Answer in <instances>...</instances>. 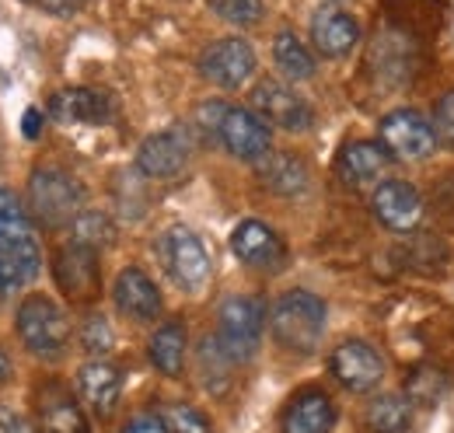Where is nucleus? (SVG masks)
<instances>
[{"mask_svg":"<svg viewBox=\"0 0 454 433\" xmlns=\"http://www.w3.org/2000/svg\"><path fill=\"white\" fill-rule=\"evenodd\" d=\"M325 301L311 290H286L270 308V332L290 353H315L325 335Z\"/></svg>","mask_w":454,"mask_h":433,"instance_id":"f257e3e1","label":"nucleus"},{"mask_svg":"<svg viewBox=\"0 0 454 433\" xmlns=\"http://www.w3.org/2000/svg\"><path fill=\"white\" fill-rule=\"evenodd\" d=\"M262 328H266V308L248 294L227 297L217 311V342L231 357V364H248L255 357L262 342Z\"/></svg>","mask_w":454,"mask_h":433,"instance_id":"f03ea898","label":"nucleus"},{"mask_svg":"<svg viewBox=\"0 0 454 433\" xmlns=\"http://www.w3.org/2000/svg\"><path fill=\"white\" fill-rule=\"evenodd\" d=\"M81 203H84V193L67 171H59V168L32 171V178H28V210L43 227L74 224L77 216L84 214Z\"/></svg>","mask_w":454,"mask_h":433,"instance_id":"7ed1b4c3","label":"nucleus"},{"mask_svg":"<svg viewBox=\"0 0 454 433\" xmlns=\"http://www.w3.org/2000/svg\"><path fill=\"white\" fill-rule=\"evenodd\" d=\"M14 322H18L21 342L35 357H43V360L63 357V350L70 342V325H67V315H63V308H59L57 301H50L43 294H32V297H25L18 304Z\"/></svg>","mask_w":454,"mask_h":433,"instance_id":"20e7f679","label":"nucleus"},{"mask_svg":"<svg viewBox=\"0 0 454 433\" xmlns=\"http://www.w3.org/2000/svg\"><path fill=\"white\" fill-rule=\"evenodd\" d=\"M437 130L416 108H392L378 122V144L395 161H430L437 154Z\"/></svg>","mask_w":454,"mask_h":433,"instance_id":"39448f33","label":"nucleus"},{"mask_svg":"<svg viewBox=\"0 0 454 433\" xmlns=\"http://www.w3.org/2000/svg\"><path fill=\"white\" fill-rule=\"evenodd\" d=\"M158 252H161V263H165V270H168L175 287H182L189 294L207 287V279H210V256H207L203 241L196 238V231L175 224V227H168L161 234Z\"/></svg>","mask_w":454,"mask_h":433,"instance_id":"423d86ee","label":"nucleus"},{"mask_svg":"<svg viewBox=\"0 0 454 433\" xmlns=\"http://www.w3.org/2000/svg\"><path fill=\"white\" fill-rule=\"evenodd\" d=\"M214 140L224 147L227 154H234L238 161H252V164H259L273 151V130H270V122L259 112L238 108V106H224L221 119H217Z\"/></svg>","mask_w":454,"mask_h":433,"instance_id":"0eeeda50","label":"nucleus"},{"mask_svg":"<svg viewBox=\"0 0 454 433\" xmlns=\"http://www.w3.org/2000/svg\"><path fill=\"white\" fill-rule=\"evenodd\" d=\"M252 112H259L270 126L286 130V133H308L315 126V108L308 106V98H301L290 84L273 81V77L252 88Z\"/></svg>","mask_w":454,"mask_h":433,"instance_id":"6e6552de","label":"nucleus"},{"mask_svg":"<svg viewBox=\"0 0 454 433\" xmlns=\"http://www.w3.org/2000/svg\"><path fill=\"white\" fill-rule=\"evenodd\" d=\"M329 371H333V378L340 381L346 391L364 395V391H374L381 384V378H385V360H381V353L371 342L346 339V342H340L333 350Z\"/></svg>","mask_w":454,"mask_h":433,"instance_id":"1a4fd4ad","label":"nucleus"},{"mask_svg":"<svg viewBox=\"0 0 454 433\" xmlns=\"http://www.w3.org/2000/svg\"><path fill=\"white\" fill-rule=\"evenodd\" d=\"M200 74L217 84V88H241L252 74H255V50L241 39V35H227L210 43L203 53H200Z\"/></svg>","mask_w":454,"mask_h":433,"instance_id":"9d476101","label":"nucleus"},{"mask_svg":"<svg viewBox=\"0 0 454 433\" xmlns=\"http://www.w3.org/2000/svg\"><path fill=\"white\" fill-rule=\"evenodd\" d=\"M231 252L248 266L259 272H277L286 266V245L284 238L262 224V220H241L231 231Z\"/></svg>","mask_w":454,"mask_h":433,"instance_id":"9b49d317","label":"nucleus"},{"mask_svg":"<svg viewBox=\"0 0 454 433\" xmlns=\"http://www.w3.org/2000/svg\"><path fill=\"white\" fill-rule=\"evenodd\" d=\"M53 276H57V287L77 304L84 301H95L98 297V252L88 248V245H63L53 259Z\"/></svg>","mask_w":454,"mask_h":433,"instance_id":"f8f14e48","label":"nucleus"},{"mask_svg":"<svg viewBox=\"0 0 454 433\" xmlns=\"http://www.w3.org/2000/svg\"><path fill=\"white\" fill-rule=\"evenodd\" d=\"M308 32H311L315 50L325 59H342V56L353 53V46L360 43V21L340 4H322L311 14Z\"/></svg>","mask_w":454,"mask_h":433,"instance_id":"ddd939ff","label":"nucleus"},{"mask_svg":"<svg viewBox=\"0 0 454 433\" xmlns=\"http://www.w3.org/2000/svg\"><path fill=\"white\" fill-rule=\"evenodd\" d=\"M416 70V46L405 32H381L371 46V74L381 88H405Z\"/></svg>","mask_w":454,"mask_h":433,"instance_id":"4468645a","label":"nucleus"},{"mask_svg":"<svg viewBox=\"0 0 454 433\" xmlns=\"http://www.w3.org/2000/svg\"><path fill=\"white\" fill-rule=\"evenodd\" d=\"M371 210H374V216H378L388 231L405 234V231L419 227V220H423V196H419L416 185H409V182H402V178H388V182H381V185L374 189Z\"/></svg>","mask_w":454,"mask_h":433,"instance_id":"2eb2a0df","label":"nucleus"},{"mask_svg":"<svg viewBox=\"0 0 454 433\" xmlns=\"http://www.w3.org/2000/svg\"><path fill=\"white\" fill-rule=\"evenodd\" d=\"M189 154H192V144L185 130H161L137 147V168L147 178H175L189 164Z\"/></svg>","mask_w":454,"mask_h":433,"instance_id":"dca6fc26","label":"nucleus"},{"mask_svg":"<svg viewBox=\"0 0 454 433\" xmlns=\"http://www.w3.org/2000/svg\"><path fill=\"white\" fill-rule=\"evenodd\" d=\"M113 301L115 308L126 319H133V322H154L161 315V290H158V283L144 270H137V266H126L115 276Z\"/></svg>","mask_w":454,"mask_h":433,"instance_id":"f3484780","label":"nucleus"},{"mask_svg":"<svg viewBox=\"0 0 454 433\" xmlns=\"http://www.w3.org/2000/svg\"><path fill=\"white\" fill-rule=\"evenodd\" d=\"M43 266V252L35 234L0 238V294H11L25 283H32Z\"/></svg>","mask_w":454,"mask_h":433,"instance_id":"a211bd4d","label":"nucleus"},{"mask_svg":"<svg viewBox=\"0 0 454 433\" xmlns=\"http://www.w3.org/2000/svg\"><path fill=\"white\" fill-rule=\"evenodd\" d=\"M50 115L63 126H102L113 115V102L95 88H67L53 95Z\"/></svg>","mask_w":454,"mask_h":433,"instance_id":"6ab92c4d","label":"nucleus"},{"mask_svg":"<svg viewBox=\"0 0 454 433\" xmlns=\"http://www.w3.org/2000/svg\"><path fill=\"white\" fill-rule=\"evenodd\" d=\"M336 423V405L322 388H304L290 398L284 413V433H329Z\"/></svg>","mask_w":454,"mask_h":433,"instance_id":"aec40b11","label":"nucleus"},{"mask_svg":"<svg viewBox=\"0 0 454 433\" xmlns=\"http://www.w3.org/2000/svg\"><path fill=\"white\" fill-rule=\"evenodd\" d=\"M39 433H88V416L74 402V395L59 384H50L39 391Z\"/></svg>","mask_w":454,"mask_h":433,"instance_id":"412c9836","label":"nucleus"},{"mask_svg":"<svg viewBox=\"0 0 454 433\" xmlns=\"http://www.w3.org/2000/svg\"><path fill=\"white\" fill-rule=\"evenodd\" d=\"M388 161L392 158L378 140H349V144H342L340 158H336V171L346 185H367V182L381 178Z\"/></svg>","mask_w":454,"mask_h":433,"instance_id":"4be33fe9","label":"nucleus"},{"mask_svg":"<svg viewBox=\"0 0 454 433\" xmlns=\"http://www.w3.org/2000/svg\"><path fill=\"white\" fill-rule=\"evenodd\" d=\"M77 388H81V398L98 416H109L115 409V402H119V395H122V374L109 360H88L77 371Z\"/></svg>","mask_w":454,"mask_h":433,"instance_id":"5701e85b","label":"nucleus"},{"mask_svg":"<svg viewBox=\"0 0 454 433\" xmlns=\"http://www.w3.org/2000/svg\"><path fill=\"white\" fill-rule=\"evenodd\" d=\"M255 171H259L262 185L280 193V196H304L308 185H311L308 164L301 161L297 154H290V151H270L262 161L255 164Z\"/></svg>","mask_w":454,"mask_h":433,"instance_id":"b1692460","label":"nucleus"},{"mask_svg":"<svg viewBox=\"0 0 454 433\" xmlns=\"http://www.w3.org/2000/svg\"><path fill=\"white\" fill-rule=\"evenodd\" d=\"M185 346H189L185 325L165 322L154 335H151L147 357H151V364H154L165 378H178V374H182V367H185Z\"/></svg>","mask_w":454,"mask_h":433,"instance_id":"393cba45","label":"nucleus"},{"mask_svg":"<svg viewBox=\"0 0 454 433\" xmlns=\"http://www.w3.org/2000/svg\"><path fill=\"white\" fill-rule=\"evenodd\" d=\"M273 59H277V67H280V74L290 77V81H311L315 77V70H318V63H315V53L290 32H277V39H273Z\"/></svg>","mask_w":454,"mask_h":433,"instance_id":"a878e982","label":"nucleus"},{"mask_svg":"<svg viewBox=\"0 0 454 433\" xmlns=\"http://www.w3.org/2000/svg\"><path fill=\"white\" fill-rule=\"evenodd\" d=\"M412 423V402L405 395H381L367 405L371 433H405Z\"/></svg>","mask_w":454,"mask_h":433,"instance_id":"bb28decb","label":"nucleus"},{"mask_svg":"<svg viewBox=\"0 0 454 433\" xmlns=\"http://www.w3.org/2000/svg\"><path fill=\"white\" fill-rule=\"evenodd\" d=\"M448 388H451V378L441 367H434V364H423V367L405 374V398L412 405H423V409L437 405L448 395Z\"/></svg>","mask_w":454,"mask_h":433,"instance_id":"cd10ccee","label":"nucleus"},{"mask_svg":"<svg viewBox=\"0 0 454 433\" xmlns=\"http://www.w3.org/2000/svg\"><path fill=\"white\" fill-rule=\"evenodd\" d=\"M200 374H203V384L210 388V391H224L227 388V374H231V357H227L224 350H221V342L217 339H203L200 342Z\"/></svg>","mask_w":454,"mask_h":433,"instance_id":"c85d7f7f","label":"nucleus"},{"mask_svg":"<svg viewBox=\"0 0 454 433\" xmlns=\"http://www.w3.org/2000/svg\"><path fill=\"white\" fill-rule=\"evenodd\" d=\"M207 7H210L221 21L234 25V28H252V25H259L262 14H266V4H262V0H207Z\"/></svg>","mask_w":454,"mask_h":433,"instance_id":"c756f323","label":"nucleus"},{"mask_svg":"<svg viewBox=\"0 0 454 433\" xmlns=\"http://www.w3.org/2000/svg\"><path fill=\"white\" fill-rule=\"evenodd\" d=\"M74 241H77V245H88V248H95V252H98L102 245H109V241H113V224H109V216L84 210V214L74 220Z\"/></svg>","mask_w":454,"mask_h":433,"instance_id":"7c9ffc66","label":"nucleus"},{"mask_svg":"<svg viewBox=\"0 0 454 433\" xmlns=\"http://www.w3.org/2000/svg\"><path fill=\"white\" fill-rule=\"evenodd\" d=\"M18 234H35L32 231V220L25 214L21 200L0 185V238H18Z\"/></svg>","mask_w":454,"mask_h":433,"instance_id":"2f4dec72","label":"nucleus"},{"mask_svg":"<svg viewBox=\"0 0 454 433\" xmlns=\"http://www.w3.org/2000/svg\"><path fill=\"white\" fill-rule=\"evenodd\" d=\"M161 416H165L171 433H214L210 420L200 409H192V405H168Z\"/></svg>","mask_w":454,"mask_h":433,"instance_id":"473e14b6","label":"nucleus"},{"mask_svg":"<svg viewBox=\"0 0 454 433\" xmlns=\"http://www.w3.org/2000/svg\"><path fill=\"white\" fill-rule=\"evenodd\" d=\"M81 346L88 353H106L113 346V328H109V322L102 315H91L88 322L81 325Z\"/></svg>","mask_w":454,"mask_h":433,"instance_id":"72a5a7b5","label":"nucleus"},{"mask_svg":"<svg viewBox=\"0 0 454 433\" xmlns=\"http://www.w3.org/2000/svg\"><path fill=\"white\" fill-rule=\"evenodd\" d=\"M434 130H437V137L448 147H454V91L437 98V106H434Z\"/></svg>","mask_w":454,"mask_h":433,"instance_id":"f704fd0d","label":"nucleus"},{"mask_svg":"<svg viewBox=\"0 0 454 433\" xmlns=\"http://www.w3.org/2000/svg\"><path fill=\"white\" fill-rule=\"evenodd\" d=\"M122 433H171L168 423H165V416H158V413H140V416H133Z\"/></svg>","mask_w":454,"mask_h":433,"instance_id":"c9c22d12","label":"nucleus"},{"mask_svg":"<svg viewBox=\"0 0 454 433\" xmlns=\"http://www.w3.org/2000/svg\"><path fill=\"white\" fill-rule=\"evenodd\" d=\"M25 4H32V7L53 14V18H67V14H74L81 7V0H25Z\"/></svg>","mask_w":454,"mask_h":433,"instance_id":"e433bc0d","label":"nucleus"},{"mask_svg":"<svg viewBox=\"0 0 454 433\" xmlns=\"http://www.w3.org/2000/svg\"><path fill=\"white\" fill-rule=\"evenodd\" d=\"M21 133H25L28 140H35V137L43 133V112H39V108H25V115H21Z\"/></svg>","mask_w":454,"mask_h":433,"instance_id":"4c0bfd02","label":"nucleus"},{"mask_svg":"<svg viewBox=\"0 0 454 433\" xmlns=\"http://www.w3.org/2000/svg\"><path fill=\"white\" fill-rule=\"evenodd\" d=\"M11 378V360H7V353L0 350V384Z\"/></svg>","mask_w":454,"mask_h":433,"instance_id":"58836bf2","label":"nucleus"}]
</instances>
